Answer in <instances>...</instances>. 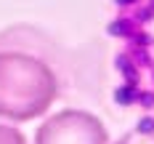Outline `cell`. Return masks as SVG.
<instances>
[{
    "label": "cell",
    "mask_w": 154,
    "mask_h": 144,
    "mask_svg": "<svg viewBox=\"0 0 154 144\" xmlns=\"http://www.w3.org/2000/svg\"><path fill=\"white\" fill-rule=\"evenodd\" d=\"M59 99L56 69L32 51L0 48V117L27 123Z\"/></svg>",
    "instance_id": "cell-1"
},
{
    "label": "cell",
    "mask_w": 154,
    "mask_h": 144,
    "mask_svg": "<svg viewBox=\"0 0 154 144\" xmlns=\"http://www.w3.org/2000/svg\"><path fill=\"white\" fill-rule=\"evenodd\" d=\"M35 144H109L104 123L85 110H61L43 120Z\"/></svg>",
    "instance_id": "cell-2"
},
{
    "label": "cell",
    "mask_w": 154,
    "mask_h": 144,
    "mask_svg": "<svg viewBox=\"0 0 154 144\" xmlns=\"http://www.w3.org/2000/svg\"><path fill=\"white\" fill-rule=\"evenodd\" d=\"M117 144H154V117H143L136 128H130Z\"/></svg>",
    "instance_id": "cell-3"
},
{
    "label": "cell",
    "mask_w": 154,
    "mask_h": 144,
    "mask_svg": "<svg viewBox=\"0 0 154 144\" xmlns=\"http://www.w3.org/2000/svg\"><path fill=\"white\" fill-rule=\"evenodd\" d=\"M0 144H27L24 133L14 126H0Z\"/></svg>",
    "instance_id": "cell-4"
}]
</instances>
